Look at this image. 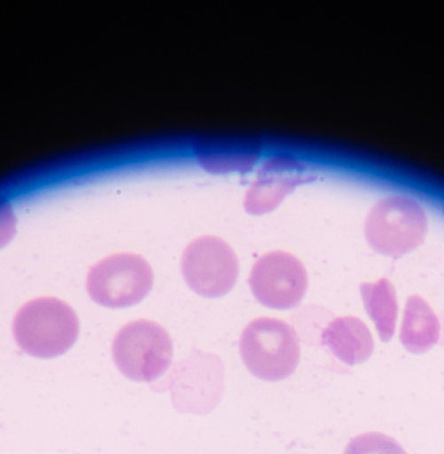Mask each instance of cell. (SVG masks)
<instances>
[{
  "instance_id": "obj_1",
  "label": "cell",
  "mask_w": 444,
  "mask_h": 454,
  "mask_svg": "<svg viewBox=\"0 0 444 454\" xmlns=\"http://www.w3.org/2000/svg\"><path fill=\"white\" fill-rule=\"evenodd\" d=\"M12 332L16 344L27 355L37 358L58 357L77 341L79 317L66 302L53 297H40L18 310Z\"/></svg>"
},
{
  "instance_id": "obj_2",
  "label": "cell",
  "mask_w": 444,
  "mask_h": 454,
  "mask_svg": "<svg viewBox=\"0 0 444 454\" xmlns=\"http://www.w3.org/2000/svg\"><path fill=\"white\" fill-rule=\"evenodd\" d=\"M239 353L253 376L263 381H282L294 374L300 364V339L286 321L255 318L241 333Z\"/></svg>"
},
{
  "instance_id": "obj_3",
  "label": "cell",
  "mask_w": 444,
  "mask_h": 454,
  "mask_svg": "<svg viewBox=\"0 0 444 454\" xmlns=\"http://www.w3.org/2000/svg\"><path fill=\"white\" fill-rule=\"evenodd\" d=\"M116 368L136 382H153L169 369L173 342L164 326L136 320L122 326L112 344Z\"/></svg>"
},
{
  "instance_id": "obj_4",
  "label": "cell",
  "mask_w": 444,
  "mask_h": 454,
  "mask_svg": "<svg viewBox=\"0 0 444 454\" xmlns=\"http://www.w3.org/2000/svg\"><path fill=\"white\" fill-rule=\"evenodd\" d=\"M427 219L422 207L406 196L378 201L364 220V238L378 254L399 257L417 248L425 238Z\"/></svg>"
},
{
  "instance_id": "obj_5",
  "label": "cell",
  "mask_w": 444,
  "mask_h": 454,
  "mask_svg": "<svg viewBox=\"0 0 444 454\" xmlns=\"http://www.w3.org/2000/svg\"><path fill=\"white\" fill-rule=\"evenodd\" d=\"M153 270L144 257L117 254L90 268L87 291L96 304L122 309L143 301L153 288Z\"/></svg>"
},
{
  "instance_id": "obj_6",
  "label": "cell",
  "mask_w": 444,
  "mask_h": 454,
  "mask_svg": "<svg viewBox=\"0 0 444 454\" xmlns=\"http://www.w3.org/2000/svg\"><path fill=\"white\" fill-rule=\"evenodd\" d=\"M181 273L186 286L206 299L225 296L239 275L236 252L222 239L202 236L191 241L181 257Z\"/></svg>"
},
{
  "instance_id": "obj_7",
  "label": "cell",
  "mask_w": 444,
  "mask_h": 454,
  "mask_svg": "<svg viewBox=\"0 0 444 454\" xmlns=\"http://www.w3.org/2000/svg\"><path fill=\"white\" fill-rule=\"evenodd\" d=\"M308 278L305 265L284 251L262 254L253 265L249 286L260 304L270 309H292L300 304Z\"/></svg>"
},
{
  "instance_id": "obj_8",
  "label": "cell",
  "mask_w": 444,
  "mask_h": 454,
  "mask_svg": "<svg viewBox=\"0 0 444 454\" xmlns=\"http://www.w3.org/2000/svg\"><path fill=\"white\" fill-rule=\"evenodd\" d=\"M305 167L289 156L270 159L258 174L247 191L245 211L250 215H263L273 211L287 193L302 182Z\"/></svg>"
},
{
  "instance_id": "obj_9",
  "label": "cell",
  "mask_w": 444,
  "mask_h": 454,
  "mask_svg": "<svg viewBox=\"0 0 444 454\" xmlns=\"http://www.w3.org/2000/svg\"><path fill=\"white\" fill-rule=\"evenodd\" d=\"M322 344L346 365L363 364L374 352V339L366 324L353 316L335 318L322 332Z\"/></svg>"
},
{
  "instance_id": "obj_10",
  "label": "cell",
  "mask_w": 444,
  "mask_h": 454,
  "mask_svg": "<svg viewBox=\"0 0 444 454\" xmlns=\"http://www.w3.org/2000/svg\"><path fill=\"white\" fill-rule=\"evenodd\" d=\"M401 345L407 352L422 355L438 344L440 323L428 302L420 296H409L401 320Z\"/></svg>"
},
{
  "instance_id": "obj_11",
  "label": "cell",
  "mask_w": 444,
  "mask_h": 454,
  "mask_svg": "<svg viewBox=\"0 0 444 454\" xmlns=\"http://www.w3.org/2000/svg\"><path fill=\"white\" fill-rule=\"evenodd\" d=\"M361 296L364 309L377 328L378 336L383 342L391 341L395 336L399 305L395 288L387 278H380L375 283H363Z\"/></svg>"
},
{
  "instance_id": "obj_12",
  "label": "cell",
  "mask_w": 444,
  "mask_h": 454,
  "mask_svg": "<svg viewBox=\"0 0 444 454\" xmlns=\"http://www.w3.org/2000/svg\"><path fill=\"white\" fill-rule=\"evenodd\" d=\"M343 454H407L401 443L382 433L370 432L351 438Z\"/></svg>"
},
{
  "instance_id": "obj_13",
  "label": "cell",
  "mask_w": 444,
  "mask_h": 454,
  "mask_svg": "<svg viewBox=\"0 0 444 454\" xmlns=\"http://www.w3.org/2000/svg\"><path fill=\"white\" fill-rule=\"evenodd\" d=\"M16 233V217L10 204L0 203V248L7 246Z\"/></svg>"
}]
</instances>
